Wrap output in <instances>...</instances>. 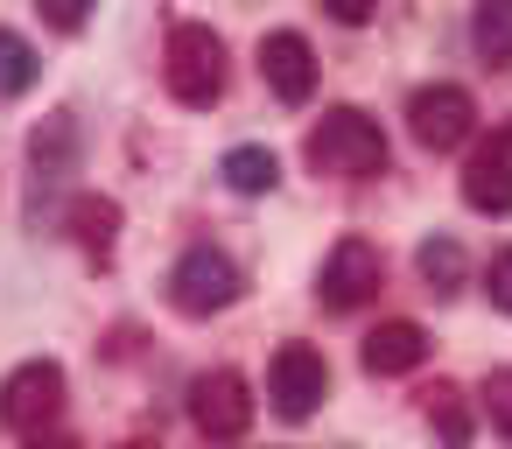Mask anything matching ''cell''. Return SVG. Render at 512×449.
Wrapping results in <instances>:
<instances>
[{
  "label": "cell",
  "instance_id": "cell-1",
  "mask_svg": "<svg viewBox=\"0 0 512 449\" xmlns=\"http://www.w3.org/2000/svg\"><path fill=\"white\" fill-rule=\"evenodd\" d=\"M309 169L316 176H344V183H358V176H379L386 169V134H379V120H365L358 106H330L316 127H309Z\"/></svg>",
  "mask_w": 512,
  "mask_h": 449
},
{
  "label": "cell",
  "instance_id": "cell-2",
  "mask_svg": "<svg viewBox=\"0 0 512 449\" xmlns=\"http://www.w3.org/2000/svg\"><path fill=\"white\" fill-rule=\"evenodd\" d=\"M162 78H169V99H176V106H197V113L218 106V99H225V43H218V29L176 22V29H169Z\"/></svg>",
  "mask_w": 512,
  "mask_h": 449
},
{
  "label": "cell",
  "instance_id": "cell-3",
  "mask_svg": "<svg viewBox=\"0 0 512 449\" xmlns=\"http://www.w3.org/2000/svg\"><path fill=\"white\" fill-rule=\"evenodd\" d=\"M239 267H232V253H218V246H190L183 260H176V274H169V302L183 309V316H218V309H232L239 302Z\"/></svg>",
  "mask_w": 512,
  "mask_h": 449
},
{
  "label": "cell",
  "instance_id": "cell-4",
  "mask_svg": "<svg viewBox=\"0 0 512 449\" xmlns=\"http://www.w3.org/2000/svg\"><path fill=\"white\" fill-rule=\"evenodd\" d=\"M57 414H64V365H50V358L15 365V372H8V386H0V421H8L15 435H29V442H36Z\"/></svg>",
  "mask_w": 512,
  "mask_h": 449
},
{
  "label": "cell",
  "instance_id": "cell-5",
  "mask_svg": "<svg viewBox=\"0 0 512 449\" xmlns=\"http://www.w3.org/2000/svg\"><path fill=\"white\" fill-rule=\"evenodd\" d=\"M407 127H414V141H421V148L449 155V148H463V141H470L477 106H470V92H463V85H421V92L407 99Z\"/></svg>",
  "mask_w": 512,
  "mask_h": 449
},
{
  "label": "cell",
  "instance_id": "cell-6",
  "mask_svg": "<svg viewBox=\"0 0 512 449\" xmlns=\"http://www.w3.org/2000/svg\"><path fill=\"white\" fill-rule=\"evenodd\" d=\"M379 281H386V260H379V246L351 232V239H337V246H330L316 295H323V309H358V302H372V295H379Z\"/></svg>",
  "mask_w": 512,
  "mask_h": 449
},
{
  "label": "cell",
  "instance_id": "cell-7",
  "mask_svg": "<svg viewBox=\"0 0 512 449\" xmlns=\"http://www.w3.org/2000/svg\"><path fill=\"white\" fill-rule=\"evenodd\" d=\"M267 393H274V407H281L288 421H309V414L323 407V393H330V365H323V351H309V344H281L274 365H267Z\"/></svg>",
  "mask_w": 512,
  "mask_h": 449
},
{
  "label": "cell",
  "instance_id": "cell-8",
  "mask_svg": "<svg viewBox=\"0 0 512 449\" xmlns=\"http://www.w3.org/2000/svg\"><path fill=\"white\" fill-rule=\"evenodd\" d=\"M190 421H197L211 442H232V435L253 421V386H246L232 365L197 372V379H190Z\"/></svg>",
  "mask_w": 512,
  "mask_h": 449
},
{
  "label": "cell",
  "instance_id": "cell-9",
  "mask_svg": "<svg viewBox=\"0 0 512 449\" xmlns=\"http://www.w3.org/2000/svg\"><path fill=\"white\" fill-rule=\"evenodd\" d=\"M260 78L274 85V99H281V106H302V99L316 92V50H309V36L274 29V36L260 43Z\"/></svg>",
  "mask_w": 512,
  "mask_h": 449
},
{
  "label": "cell",
  "instance_id": "cell-10",
  "mask_svg": "<svg viewBox=\"0 0 512 449\" xmlns=\"http://www.w3.org/2000/svg\"><path fill=\"white\" fill-rule=\"evenodd\" d=\"M463 204L484 218H512V134H498L491 148L470 155L463 169Z\"/></svg>",
  "mask_w": 512,
  "mask_h": 449
},
{
  "label": "cell",
  "instance_id": "cell-11",
  "mask_svg": "<svg viewBox=\"0 0 512 449\" xmlns=\"http://www.w3.org/2000/svg\"><path fill=\"white\" fill-rule=\"evenodd\" d=\"M421 358H428V330H421V323H407V316H393V323H379V330L365 337V372H379V379L414 372Z\"/></svg>",
  "mask_w": 512,
  "mask_h": 449
},
{
  "label": "cell",
  "instance_id": "cell-12",
  "mask_svg": "<svg viewBox=\"0 0 512 449\" xmlns=\"http://www.w3.org/2000/svg\"><path fill=\"white\" fill-rule=\"evenodd\" d=\"M64 225H71V239H78L85 253L113 260V239H120V204H113V197H78Z\"/></svg>",
  "mask_w": 512,
  "mask_h": 449
},
{
  "label": "cell",
  "instance_id": "cell-13",
  "mask_svg": "<svg viewBox=\"0 0 512 449\" xmlns=\"http://www.w3.org/2000/svg\"><path fill=\"white\" fill-rule=\"evenodd\" d=\"M71 155H78V127H71V113L43 120V127H36V141H29L36 183H57V176H71Z\"/></svg>",
  "mask_w": 512,
  "mask_h": 449
},
{
  "label": "cell",
  "instance_id": "cell-14",
  "mask_svg": "<svg viewBox=\"0 0 512 449\" xmlns=\"http://www.w3.org/2000/svg\"><path fill=\"white\" fill-rule=\"evenodd\" d=\"M470 43H477V57L484 64H512V0H477L470 8Z\"/></svg>",
  "mask_w": 512,
  "mask_h": 449
},
{
  "label": "cell",
  "instance_id": "cell-15",
  "mask_svg": "<svg viewBox=\"0 0 512 449\" xmlns=\"http://www.w3.org/2000/svg\"><path fill=\"white\" fill-rule=\"evenodd\" d=\"M218 176H225L239 197H260V190L281 183V162H274V148H232V155L218 162Z\"/></svg>",
  "mask_w": 512,
  "mask_h": 449
},
{
  "label": "cell",
  "instance_id": "cell-16",
  "mask_svg": "<svg viewBox=\"0 0 512 449\" xmlns=\"http://www.w3.org/2000/svg\"><path fill=\"white\" fill-rule=\"evenodd\" d=\"M421 407H428V421H435V435H442L449 449H463V442H470V400H463V386L435 379V386L421 393Z\"/></svg>",
  "mask_w": 512,
  "mask_h": 449
},
{
  "label": "cell",
  "instance_id": "cell-17",
  "mask_svg": "<svg viewBox=\"0 0 512 449\" xmlns=\"http://www.w3.org/2000/svg\"><path fill=\"white\" fill-rule=\"evenodd\" d=\"M43 78V64H36V50L15 36V29H0V99H22L29 85Z\"/></svg>",
  "mask_w": 512,
  "mask_h": 449
},
{
  "label": "cell",
  "instance_id": "cell-18",
  "mask_svg": "<svg viewBox=\"0 0 512 449\" xmlns=\"http://www.w3.org/2000/svg\"><path fill=\"white\" fill-rule=\"evenodd\" d=\"M414 267H421V281H428L435 295H456V281H463V246H456V239H428V246L414 253Z\"/></svg>",
  "mask_w": 512,
  "mask_h": 449
},
{
  "label": "cell",
  "instance_id": "cell-19",
  "mask_svg": "<svg viewBox=\"0 0 512 449\" xmlns=\"http://www.w3.org/2000/svg\"><path fill=\"white\" fill-rule=\"evenodd\" d=\"M484 414H491V428H505V435H512V365L484 372Z\"/></svg>",
  "mask_w": 512,
  "mask_h": 449
},
{
  "label": "cell",
  "instance_id": "cell-20",
  "mask_svg": "<svg viewBox=\"0 0 512 449\" xmlns=\"http://www.w3.org/2000/svg\"><path fill=\"white\" fill-rule=\"evenodd\" d=\"M484 295H491V309H505V316H512V246H505V253H491V267H484Z\"/></svg>",
  "mask_w": 512,
  "mask_h": 449
},
{
  "label": "cell",
  "instance_id": "cell-21",
  "mask_svg": "<svg viewBox=\"0 0 512 449\" xmlns=\"http://www.w3.org/2000/svg\"><path fill=\"white\" fill-rule=\"evenodd\" d=\"M36 8H43V22H50V29H64V36H71V29H85L92 0H36Z\"/></svg>",
  "mask_w": 512,
  "mask_h": 449
},
{
  "label": "cell",
  "instance_id": "cell-22",
  "mask_svg": "<svg viewBox=\"0 0 512 449\" xmlns=\"http://www.w3.org/2000/svg\"><path fill=\"white\" fill-rule=\"evenodd\" d=\"M330 8V22H344V29H365L372 15H379V0H323Z\"/></svg>",
  "mask_w": 512,
  "mask_h": 449
},
{
  "label": "cell",
  "instance_id": "cell-23",
  "mask_svg": "<svg viewBox=\"0 0 512 449\" xmlns=\"http://www.w3.org/2000/svg\"><path fill=\"white\" fill-rule=\"evenodd\" d=\"M29 449H78V442H64V435H50V442H43V435H36Z\"/></svg>",
  "mask_w": 512,
  "mask_h": 449
},
{
  "label": "cell",
  "instance_id": "cell-24",
  "mask_svg": "<svg viewBox=\"0 0 512 449\" xmlns=\"http://www.w3.org/2000/svg\"><path fill=\"white\" fill-rule=\"evenodd\" d=\"M120 449H155V442H120Z\"/></svg>",
  "mask_w": 512,
  "mask_h": 449
}]
</instances>
